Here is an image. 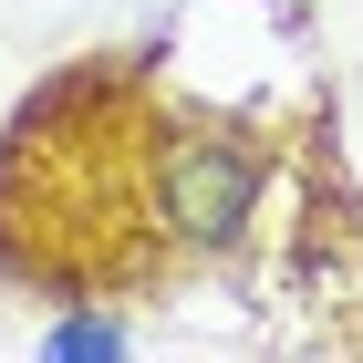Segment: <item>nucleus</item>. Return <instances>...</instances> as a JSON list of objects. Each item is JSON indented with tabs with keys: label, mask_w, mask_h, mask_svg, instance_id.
Masks as SVG:
<instances>
[{
	"label": "nucleus",
	"mask_w": 363,
	"mask_h": 363,
	"mask_svg": "<svg viewBox=\"0 0 363 363\" xmlns=\"http://www.w3.org/2000/svg\"><path fill=\"white\" fill-rule=\"evenodd\" d=\"M52 353H125V333H114V322H62Z\"/></svg>",
	"instance_id": "obj_1"
}]
</instances>
